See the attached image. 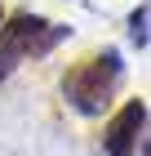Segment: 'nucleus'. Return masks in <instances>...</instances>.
<instances>
[{
  "instance_id": "nucleus-1",
  "label": "nucleus",
  "mask_w": 151,
  "mask_h": 156,
  "mask_svg": "<svg viewBox=\"0 0 151 156\" xmlns=\"http://www.w3.org/2000/svg\"><path fill=\"white\" fill-rule=\"evenodd\" d=\"M116 54H107V58H93L84 62L80 72L71 76V98H76V107L93 112L98 107V98H107V89H111V80H116Z\"/></svg>"
},
{
  "instance_id": "nucleus-3",
  "label": "nucleus",
  "mask_w": 151,
  "mask_h": 156,
  "mask_svg": "<svg viewBox=\"0 0 151 156\" xmlns=\"http://www.w3.org/2000/svg\"><path fill=\"white\" fill-rule=\"evenodd\" d=\"M138 125H142V103H129V107L116 116V125H111V138H107L111 156H129V152H133V129H138Z\"/></svg>"
},
{
  "instance_id": "nucleus-2",
  "label": "nucleus",
  "mask_w": 151,
  "mask_h": 156,
  "mask_svg": "<svg viewBox=\"0 0 151 156\" xmlns=\"http://www.w3.org/2000/svg\"><path fill=\"white\" fill-rule=\"evenodd\" d=\"M40 27H45L40 18H18L13 27H5V36H0V76H5L13 62L31 49V40H36V31H40Z\"/></svg>"
}]
</instances>
